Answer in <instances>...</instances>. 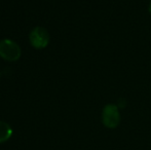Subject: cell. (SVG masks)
Returning <instances> with one entry per match:
<instances>
[{
  "label": "cell",
  "mask_w": 151,
  "mask_h": 150,
  "mask_svg": "<svg viewBox=\"0 0 151 150\" xmlns=\"http://www.w3.org/2000/svg\"><path fill=\"white\" fill-rule=\"evenodd\" d=\"M22 50L17 42L12 39H3L0 41V57L7 62H14L21 58Z\"/></svg>",
  "instance_id": "obj_1"
},
{
  "label": "cell",
  "mask_w": 151,
  "mask_h": 150,
  "mask_svg": "<svg viewBox=\"0 0 151 150\" xmlns=\"http://www.w3.org/2000/svg\"><path fill=\"white\" fill-rule=\"evenodd\" d=\"M31 45L36 50L45 48L50 43V33L43 27H36L29 35Z\"/></svg>",
  "instance_id": "obj_3"
},
{
  "label": "cell",
  "mask_w": 151,
  "mask_h": 150,
  "mask_svg": "<svg viewBox=\"0 0 151 150\" xmlns=\"http://www.w3.org/2000/svg\"><path fill=\"white\" fill-rule=\"evenodd\" d=\"M12 136V128L5 121L0 120V144L8 141Z\"/></svg>",
  "instance_id": "obj_4"
},
{
  "label": "cell",
  "mask_w": 151,
  "mask_h": 150,
  "mask_svg": "<svg viewBox=\"0 0 151 150\" xmlns=\"http://www.w3.org/2000/svg\"><path fill=\"white\" fill-rule=\"evenodd\" d=\"M102 122L107 128H115L120 122L119 108L115 104H107L102 110Z\"/></svg>",
  "instance_id": "obj_2"
},
{
  "label": "cell",
  "mask_w": 151,
  "mask_h": 150,
  "mask_svg": "<svg viewBox=\"0 0 151 150\" xmlns=\"http://www.w3.org/2000/svg\"><path fill=\"white\" fill-rule=\"evenodd\" d=\"M148 10H149V12L151 14V2H150V4H149V8H148Z\"/></svg>",
  "instance_id": "obj_5"
}]
</instances>
